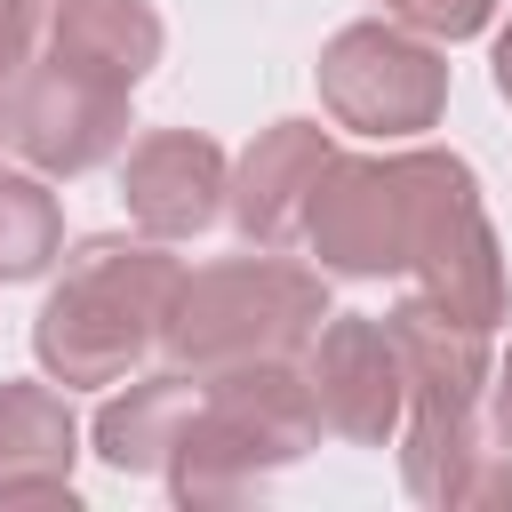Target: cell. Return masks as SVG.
<instances>
[{
    "label": "cell",
    "mask_w": 512,
    "mask_h": 512,
    "mask_svg": "<svg viewBox=\"0 0 512 512\" xmlns=\"http://www.w3.org/2000/svg\"><path fill=\"white\" fill-rule=\"evenodd\" d=\"M312 408L328 432L360 440V448H384L400 408H408V368H400V344L384 320H360V312H328V328H312Z\"/></svg>",
    "instance_id": "9"
},
{
    "label": "cell",
    "mask_w": 512,
    "mask_h": 512,
    "mask_svg": "<svg viewBox=\"0 0 512 512\" xmlns=\"http://www.w3.org/2000/svg\"><path fill=\"white\" fill-rule=\"evenodd\" d=\"M224 184H232V176H224V152H216L208 136L160 128V136H144V144L128 152L120 200H128V216H136L152 240H192V232L216 224Z\"/></svg>",
    "instance_id": "10"
},
{
    "label": "cell",
    "mask_w": 512,
    "mask_h": 512,
    "mask_svg": "<svg viewBox=\"0 0 512 512\" xmlns=\"http://www.w3.org/2000/svg\"><path fill=\"white\" fill-rule=\"evenodd\" d=\"M48 64H72L88 80L136 88L160 64V16L144 0H56V16H48Z\"/></svg>",
    "instance_id": "13"
},
{
    "label": "cell",
    "mask_w": 512,
    "mask_h": 512,
    "mask_svg": "<svg viewBox=\"0 0 512 512\" xmlns=\"http://www.w3.org/2000/svg\"><path fill=\"white\" fill-rule=\"evenodd\" d=\"M496 88H504V104H512V24L496 32Z\"/></svg>",
    "instance_id": "19"
},
{
    "label": "cell",
    "mask_w": 512,
    "mask_h": 512,
    "mask_svg": "<svg viewBox=\"0 0 512 512\" xmlns=\"http://www.w3.org/2000/svg\"><path fill=\"white\" fill-rule=\"evenodd\" d=\"M480 400H488V424H480V448H472L456 504H512V352L496 368V392H480Z\"/></svg>",
    "instance_id": "16"
},
{
    "label": "cell",
    "mask_w": 512,
    "mask_h": 512,
    "mask_svg": "<svg viewBox=\"0 0 512 512\" xmlns=\"http://www.w3.org/2000/svg\"><path fill=\"white\" fill-rule=\"evenodd\" d=\"M320 440V408L312 384L288 376L280 360H240V368H208L200 400L168 448V480L184 504H232L248 496L264 472L296 464Z\"/></svg>",
    "instance_id": "2"
},
{
    "label": "cell",
    "mask_w": 512,
    "mask_h": 512,
    "mask_svg": "<svg viewBox=\"0 0 512 512\" xmlns=\"http://www.w3.org/2000/svg\"><path fill=\"white\" fill-rule=\"evenodd\" d=\"M400 24H416V32H440V40H472L480 24H488V8L496 0H384Z\"/></svg>",
    "instance_id": "17"
},
{
    "label": "cell",
    "mask_w": 512,
    "mask_h": 512,
    "mask_svg": "<svg viewBox=\"0 0 512 512\" xmlns=\"http://www.w3.org/2000/svg\"><path fill=\"white\" fill-rule=\"evenodd\" d=\"M8 88H16V80H0V128H8Z\"/></svg>",
    "instance_id": "20"
},
{
    "label": "cell",
    "mask_w": 512,
    "mask_h": 512,
    "mask_svg": "<svg viewBox=\"0 0 512 512\" xmlns=\"http://www.w3.org/2000/svg\"><path fill=\"white\" fill-rule=\"evenodd\" d=\"M328 320V288L304 264L280 256H240V264H208L176 288L160 344L208 376V368H240V360H288L296 344H312V328Z\"/></svg>",
    "instance_id": "3"
},
{
    "label": "cell",
    "mask_w": 512,
    "mask_h": 512,
    "mask_svg": "<svg viewBox=\"0 0 512 512\" xmlns=\"http://www.w3.org/2000/svg\"><path fill=\"white\" fill-rule=\"evenodd\" d=\"M320 104L360 136H416L448 104V64L392 24H344L320 48Z\"/></svg>",
    "instance_id": "7"
},
{
    "label": "cell",
    "mask_w": 512,
    "mask_h": 512,
    "mask_svg": "<svg viewBox=\"0 0 512 512\" xmlns=\"http://www.w3.org/2000/svg\"><path fill=\"white\" fill-rule=\"evenodd\" d=\"M400 368H408V496L456 504L472 448H480V392H488V328L448 320L440 304L384 312Z\"/></svg>",
    "instance_id": "4"
},
{
    "label": "cell",
    "mask_w": 512,
    "mask_h": 512,
    "mask_svg": "<svg viewBox=\"0 0 512 512\" xmlns=\"http://www.w3.org/2000/svg\"><path fill=\"white\" fill-rule=\"evenodd\" d=\"M32 40H40V0H0V80L32 64Z\"/></svg>",
    "instance_id": "18"
},
{
    "label": "cell",
    "mask_w": 512,
    "mask_h": 512,
    "mask_svg": "<svg viewBox=\"0 0 512 512\" xmlns=\"http://www.w3.org/2000/svg\"><path fill=\"white\" fill-rule=\"evenodd\" d=\"M408 272L424 280V304H440L448 320H472V328L504 320V248H496L480 184H472V168L456 152H424L416 224H408Z\"/></svg>",
    "instance_id": "5"
},
{
    "label": "cell",
    "mask_w": 512,
    "mask_h": 512,
    "mask_svg": "<svg viewBox=\"0 0 512 512\" xmlns=\"http://www.w3.org/2000/svg\"><path fill=\"white\" fill-rule=\"evenodd\" d=\"M328 160H336V144H328L312 120H280V128H264V136L248 144L240 176L224 184V192H232L240 232H248L256 248L296 240V232H304V200H312V184H320V168H328Z\"/></svg>",
    "instance_id": "11"
},
{
    "label": "cell",
    "mask_w": 512,
    "mask_h": 512,
    "mask_svg": "<svg viewBox=\"0 0 512 512\" xmlns=\"http://www.w3.org/2000/svg\"><path fill=\"white\" fill-rule=\"evenodd\" d=\"M192 400H200L192 376H144V384H128L96 416V456L112 472H160L168 448H176V432H184V416H192Z\"/></svg>",
    "instance_id": "14"
},
{
    "label": "cell",
    "mask_w": 512,
    "mask_h": 512,
    "mask_svg": "<svg viewBox=\"0 0 512 512\" xmlns=\"http://www.w3.org/2000/svg\"><path fill=\"white\" fill-rule=\"evenodd\" d=\"M416 176L424 152H392V160H328L312 200H304V240L328 272L352 280H384L408 272V224H416Z\"/></svg>",
    "instance_id": "6"
},
{
    "label": "cell",
    "mask_w": 512,
    "mask_h": 512,
    "mask_svg": "<svg viewBox=\"0 0 512 512\" xmlns=\"http://www.w3.org/2000/svg\"><path fill=\"white\" fill-rule=\"evenodd\" d=\"M184 264L152 240H80L56 296L32 320V352L56 384H120L168 328Z\"/></svg>",
    "instance_id": "1"
},
{
    "label": "cell",
    "mask_w": 512,
    "mask_h": 512,
    "mask_svg": "<svg viewBox=\"0 0 512 512\" xmlns=\"http://www.w3.org/2000/svg\"><path fill=\"white\" fill-rule=\"evenodd\" d=\"M8 136H16V152L32 168L80 176V168H96L104 152L128 144V88L88 80L72 64L16 72V88H8Z\"/></svg>",
    "instance_id": "8"
},
{
    "label": "cell",
    "mask_w": 512,
    "mask_h": 512,
    "mask_svg": "<svg viewBox=\"0 0 512 512\" xmlns=\"http://www.w3.org/2000/svg\"><path fill=\"white\" fill-rule=\"evenodd\" d=\"M56 240H64L56 192H40V176H0V280L48 272Z\"/></svg>",
    "instance_id": "15"
},
{
    "label": "cell",
    "mask_w": 512,
    "mask_h": 512,
    "mask_svg": "<svg viewBox=\"0 0 512 512\" xmlns=\"http://www.w3.org/2000/svg\"><path fill=\"white\" fill-rule=\"evenodd\" d=\"M80 424L56 384H0V504H56L72 496Z\"/></svg>",
    "instance_id": "12"
}]
</instances>
